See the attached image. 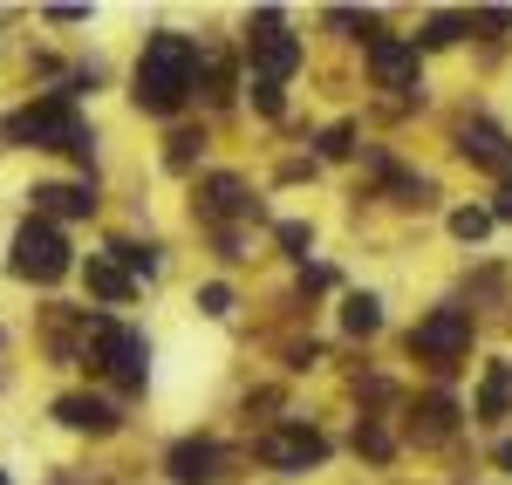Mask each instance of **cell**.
I'll list each match as a JSON object with an SVG mask.
<instances>
[{
  "instance_id": "6da1fadb",
  "label": "cell",
  "mask_w": 512,
  "mask_h": 485,
  "mask_svg": "<svg viewBox=\"0 0 512 485\" xmlns=\"http://www.w3.org/2000/svg\"><path fill=\"white\" fill-rule=\"evenodd\" d=\"M0 151L55 158L76 178H96V123H89L82 103L55 96V89H21V103L0 110Z\"/></svg>"
},
{
  "instance_id": "7a4b0ae2",
  "label": "cell",
  "mask_w": 512,
  "mask_h": 485,
  "mask_svg": "<svg viewBox=\"0 0 512 485\" xmlns=\"http://www.w3.org/2000/svg\"><path fill=\"white\" fill-rule=\"evenodd\" d=\"M198 62H205V41L185 28H151L137 41V62H130V110L151 123H185L198 96Z\"/></svg>"
},
{
  "instance_id": "3957f363",
  "label": "cell",
  "mask_w": 512,
  "mask_h": 485,
  "mask_svg": "<svg viewBox=\"0 0 512 485\" xmlns=\"http://www.w3.org/2000/svg\"><path fill=\"white\" fill-rule=\"evenodd\" d=\"M82 253H76V233H62V226H48L35 212H21L14 226H7V246H0V274L14 287H28L35 301L48 294H62V287L76 281Z\"/></svg>"
},
{
  "instance_id": "277c9868",
  "label": "cell",
  "mask_w": 512,
  "mask_h": 485,
  "mask_svg": "<svg viewBox=\"0 0 512 485\" xmlns=\"http://www.w3.org/2000/svg\"><path fill=\"white\" fill-rule=\"evenodd\" d=\"M82 383L110 390L123 410L151 390V335L130 322V315H96L89 328V356H82Z\"/></svg>"
},
{
  "instance_id": "5b68a950",
  "label": "cell",
  "mask_w": 512,
  "mask_h": 485,
  "mask_svg": "<svg viewBox=\"0 0 512 485\" xmlns=\"http://www.w3.org/2000/svg\"><path fill=\"white\" fill-rule=\"evenodd\" d=\"M89 328H96V308H89V301H62V294H48V301L35 308V356H41L48 369H69V376H82Z\"/></svg>"
},
{
  "instance_id": "8992f818",
  "label": "cell",
  "mask_w": 512,
  "mask_h": 485,
  "mask_svg": "<svg viewBox=\"0 0 512 485\" xmlns=\"http://www.w3.org/2000/svg\"><path fill=\"white\" fill-rule=\"evenodd\" d=\"M192 219L198 233H246L267 219V205L253 199V185L239 171H198L192 178Z\"/></svg>"
},
{
  "instance_id": "52a82bcc",
  "label": "cell",
  "mask_w": 512,
  "mask_h": 485,
  "mask_svg": "<svg viewBox=\"0 0 512 485\" xmlns=\"http://www.w3.org/2000/svg\"><path fill=\"white\" fill-rule=\"evenodd\" d=\"M246 82H280L287 89V76L308 62V48H301V35H287V21H280V7H253L246 14Z\"/></svg>"
},
{
  "instance_id": "ba28073f",
  "label": "cell",
  "mask_w": 512,
  "mask_h": 485,
  "mask_svg": "<svg viewBox=\"0 0 512 485\" xmlns=\"http://www.w3.org/2000/svg\"><path fill=\"white\" fill-rule=\"evenodd\" d=\"M21 199H28L21 212H35V219H48V226H62V233L103 219V185H96V178H76V171H48V178H35Z\"/></svg>"
},
{
  "instance_id": "9c48e42d",
  "label": "cell",
  "mask_w": 512,
  "mask_h": 485,
  "mask_svg": "<svg viewBox=\"0 0 512 485\" xmlns=\"http://www.w3.org/2000/svg\"><path fill=\"white\" fill-rule=\"evenodd\" d=\"M48 417H55V431L89 438V445L117 438L123 424H130V410H123L110 390H96V383H69V390H55V397H48Z\"/></svg>"
},
{
  "instance_id": "30bf717a",
  "label": "cell",
  "mask_w": 512,
  "mask_h": 485,
  "mask_svg": "<svg viewBox=\"0 0 512 485\" xmlns=\"http://www.w3.org/2000/svg\"><path fill=\"white\" fill-rule=\"evenodd\" d=\"M253 458L280 472V479H301V472H315L321 458H328V438H321L315 424H301V417H287V424H267L260 438H253Z\"/></svg>"
},
{
  "instance_id": "8fae6325",
  "label": "cell",
  "mask_w": 512,
  "mask_h": 485,
  "mask_svg": "<svg viewBox=\"0 0 512 485\" xmlns=\"http://www.w3.org/2000/svg\"><path fill=\"white\" fill-rule=\"evenodd\" d=\"M164 485H226L233 472V451L219 445V438H205V431H185V438H171L158 458Z\"/></svg>"
},
{
  "instance_id": "7c38bea8",
  "label": "cell",
  "mask_w": 512,
  "mask_h": 485,
  "mask_svg": "<svg viewBox=\"0 0 512 485\" xmlns=\"http://www.w3.org/2000/svg\"><path fill=\"white\" fill-rule=\"evenodd\" d=\"M465 349H472V315L465 308H431L410 328V356H431V369H458Z\"/></svg>"
},
{
  "instance_id": "4fadbf2b",
  "label": "cell",
  "mask_w": 512,
  "mask_h": 485,
  "mask_svg": "<svg viewBox=\"0 0 512 485\" xmlns=\"http://www.w3.org/2000/svg\"><path fill=\"white\" fill-rule=\"evenodd\" d=\"M76 281H82V294H89V308H96V315H123V308H137V301H144V287L130 281L103 246H96V253H82Z\"/></svg>"
},
{
  "instance_id": "5bb4252c",
  "label": "cell",
  "mask_w": 512,
  "mask_h": 485,
  "mask_svg": "<svg viewBox=\"0 0 512 485\" xmlns=\"http://www.w3.org/2000/svg\"><path fill=\"white\" fill-rule=\"evenodd\" d=\"M369 69L383 89L396 96H417V41H396V35H376L369 41Z\"/></svg>"
},
{
  "instance_id": "9a60e30c",
  "label": "cell",
  "mask_w": 512,
  "mask_h": 485,
  "mask_svg": "<svg viewBox=\"0 0 512 485\" xmlns=\"http://www.w3.org/2000/svg\"><path fill=\"white\" fill-rule=\"evenodd\" d=\"M458 151H465L472 164H485V171H499V178L512 185V137L499 130V123H485V117L465 123V130H458Z\"/></svg>"
},
{
  "instance_id": "2e32d148",
  "label": "cell",
  "mask_w": 512,
  "mask_h": 485,
  "mask_svg": "<svg viewBox=\"0 0 512 485\" xmlns=\"http://www.w3.org/2000/svg\"><path fill=\"white\" fill-rule=\"evenodd\" d=\"M103 253H110V260H117L123 274H130V281L137 287H151L164 274V240H137V233H110V240H103Z\"/></svg>"
},
{
  "instance_id": "e0dca14e",
  "label": "cell",
  "mask_w": 512,
  "mask_h": 485,
  "mask_svg": "<svg viewBox=\"0 0 512 485\" xmlns=\"http://www.w3.org/2000/svg\"><path fill=\"white\" fill-rule=\"evenodd\" d=\"M158 164L171 171V178H185V185H192L198 171H205V130H198V123H171V130H164V144H158Z\"/></svg>"
},
{
  "instance_id": "ac0fdd59",
  "label": "cell",
  "mask_w": 512,
  "mask_h": 485,
  "mask_svg": "<svg viewBox=\"0 0 512 485\" xmlns=\"http://www.w3.org/2000/svg\"><path fill=\"white\" fill-rule=\"evenodd\" d=\"M451 431H458V404L451 397H424V404L410 410V438L417 445H444Z\"/></svg>"
},
{
  "instance_id": "d6986e66",
  "label": "cell",
  "mask_w": 512,
  "mask_h": 485,
  "mask_svg": "<svg viewBox=\"0 0 512 485\" xmlns=\"http://www.w3.org/2000/svg\"><path fill=\"white\" fill-rule=\"evenodd\" d=\"M506 410H512V363H492L485 369V390H478V417L499 424Z\"/></svg>"
},
{
  "instance_id": "ffe728a7",
  "label": "cell",
  "mask_w": 512,
  "mask_h": 485,
  "mask_svg": "<svg viewBox=\"0 0 512 485\" xmlns=\"http://www.w3.org/2000/svg\"><path fill=\"white\" fill-rule=\"evenodd\" d=\"M233 301H239L233 281H198L192 287V308L205 315V322H226V315H233Z\"/></svg>"
},
{
  "instance_id": "44dd1931",
  "label": "cell",
  "mask_w": 512,
  "mask_h": 485,
  "mask_svg": "<svg viewBox=\"0 0 512 485\" xmlns=\"http://www.w3.org/2000/svg\"><path fill=\"white\" fill-rule=\"evenodd\" d=\"M342 328H349V335H376V328H383V301H376V294H349V301H342Z\"/></svg>"
},
{
  "instance_id": "7402d4cb",
  "label": "cell",
  "mask_w": 512,
  "mask_h": 485,
  "mask_svg": "<svg viewBox=\"0 0 512 485\" xmlns=\"http://www.w3.org/2000/svg\"><path fill=\"white\" fill-rule=\"evenodd\" d=\"M239 96H246V103H253L267 123L287 117V89H280V82H246V76H239Z\"/></svg>"
},
{
  "instance_id": "603a6c76",
  "label": "cell",
  "mask_w": 512,
  "mask_h": 485,
  "mask_svg": "<svg viewBox=\"0 0 512 485\" xmlns=\"http://www.w3.org/2000/svg\"><path fill=\"white\" fill-rule=\"evenodd\" d=\"M274 240H280V253H287V260H301V267H308V246H315V233H308L301 219H274Z\"/></svg>"
},
{
  "instance_id": "cb8c5ba5",
  "label": "cell",
  "mask_w": 512,
  "mask_h": 485,
  "mask_svg": "<svg viewBox=\"0 0 512 485\" xmlns=\"http://www.w3.org/2000/svg\"><path fill=\"white\" fill-rule=\"evenodd\" d=\"M465 28H472V14H431V21H424V48H444V41H458L465 35Z\"/></svg>"
},
{
  "instance_id": "d4e9b609",
  "label": "cell",
  "mask_w": 512,
  "mask_h": 485,
  "mask_svg": "<svg viewBox=\"0 0 512 485\" xmlns=\"http://www.w3.org/2000/svg\"><path fill=\"white\" fill-rule=\"evenodd\" d=\"M451 233H458V240H485V233H492V212H485V205H465V212H451Z\"/></svg>"
},
{
  "instance_id": "484cf974",
  "label": "cell",
  "mask_w": 512,
  "mask_h": 485,
  "mask_svg": "<svg viewBox=\"0 0 512 485\" xmlns=\"http://www.w3.org/2000/svg\"><path fill=\"white\" fill-rule=\"evenodd\" d=\"M35 21L41 28H89L96 14H89V7H35Z\"/></svg>"
},
{
  "instance_id": "4316f807",
  "label": "cell",
  "mask_w": 512,
  "mask_h": 485,
  "mask_svg": "<svg viewBox=\"0 0 512 485\" xmlns=\"http://www.w3.org/2000/svg\"><path fill=\"white\" fill-rule=\"evenodd\" d=\"M315 151H321V158H349V151H355V123H335V130H321Z\"/></svg>"
},
{
  "instance_id": "83f0119b",
  "label": "cell",
  "mask_w": 512,
  "mask_h": 485,
  "mask_svg": "<svg viewBox=\"0 0 512 485\" xmlns=\"http://www.w3.org/2000/svg\"><path fill=\"white\" fill-rule=\"evenodd\" d=\"M355 451H369V458H390V431L362 417V424H355Z\"/></svg>"
},
{
  "instance_id": "f1b7e54d",
  "label": "cell",
  "mask_w": 512,
  "mask_h": 485,
  "mask_svg": "<svg viewBox=\"0 0 512 485\" xmlns=\"http://www.w3.org/2000/svg\"><path fill=\"white\" fill-rule=\"evenodd\" d=\"M472 28H485V35H506V28H512V7H485V14H472Z\"/></svg>"
},
{
  "instance_id": "f546056e",
  "label": "cell",
  "mask_w": 512,
  "mask_h": 485,
  "mask_svg": "<svg viewBox=\"0 0 512 485\" xmlns=\"http://www.w3.org/2000/svg\"><path fill=\"white\" fill-rule=\"evenodd\" d=\"M7 383H14V328L0 322V390H7Z\"/></svg>"
},
{
  "instance_id": "4dcf8cb0",
  "label": "cell",
  "mask_w": 512,
  "mask_h": 485,
  "mask_svg": "<svg viewBox=\"0 0 512 485\" xmlns=\"http://www.w3.org/2000/svg\"><path fill=\"white\" fill-rule=\"evenodd\" d=\"M41 485H103V479H89V472H48Z\"/></svg>"
},
{
  "instance_id": "1f68e13d",
  "label": "cell",
  "mask_w": 512,
  "mask_h": 485,
  "mask_svg": "<svg viewBox=\"0 0 512 485\" xmlns=\"http://www.w3.org/2000/svg\"><path fill=\"white\" fill-rule=\"evenodd\" d=\"M492 219H512V185L499 192V205H492Z\"/></svg>"
},
{
  "instance_id": "d6a6232c",
  "label": "cell",
  "mask_w": 512,
  "mask_h": 485,
  "mask_svg": "<svg viewBox=\"0 0 512 485\" xmlns=\"http://www.w3.org/2000/svg\"><path fill=\"white\" fill-rule=\"evenodd\" d=\"M499 465H506V472H512V445H499Z\"/></svg>"
},
{
  "instance_id": "836d02e7",
  "label": "cell",
  "mask_w": 512,
  "mask_h": 485,
  "mask_svg": "<svg viewBox=\"0 0 512 485\" xmlns=\"http://www.w3.org/2000/svg\"><path fill=\"white\" fill-rule=\"evenodd\" d=\"M0 485H21V479H14V472H7V465H0Z\"/></svg>"
},
{
  "instance_id": "e575fe53",
  "label": "cell",
  "mask_w": 512,
  "mask_h": 485,
  "mask_svg": "<svg viewBox=\"0 0 512 485\" xmlns=\"http://www.w3.org/2000/svg\"><path fill=\"white\" fill-rule=\"evenodd\" d=\"M7 21H14V14H0V28H7ZM0 41H7V35H0Z\"/></svg>"
}]
</instances>
